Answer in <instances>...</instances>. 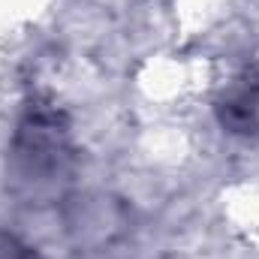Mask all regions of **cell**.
Returning <instances> with one entry per match:
<instances>
[{"mask_svg": "<svg viewBox=\"0 0 259 259\" xmlns=\"http://www.w3.org/2000/svg\"><path fill=\"white\" fill-rule=\"evenodd\" d=\"M69 238L84 250H100L124 238L130 229V208L112 193L72 196L64 211Z\"/></svg>", "mask_w": 259, "mask_h": 259, "instance_id": "7a4b0ae2", "label": "cell"}, {"mask_svg": "<svg viewBox=\"0 0 259 259\" xmlns=\"http://www.w3.org/2000/svg\"><path fill=\"white\" fill-rule=\"evenodd\" d=\"M78 163L72 124L52 100H30L9 142V184L27 205H46L66 196Z\"/></svg>", "mask_w": 259, "mask_h": 259, "instance_id": "6da1fadb", "label": "cell"}, {"mask_svg": "<svg viewBox=\"0 0 259 259\" xmlns=\"http://www.w3.org/2000/svg\"><path fill=\"white\" fill-rule=\"evenodd\" d=\"M220 127L232 136L256 139L259 136V69H244L238 78H232L217 103H214Z\"/></svg>", "mask_w": 259, "mask_h": 259, "instance_id": "3957f363", "label": "cell"}, {"mask_svg": "<svg viewBox=\"0 0 259 259\" xmlns=\"http://www.w3.org/2000/svg\"><path fill=\"white\" fill-rule=\"evenodd\" d=\"M0 259H36V253L9 229H0Z\"/></svg>", "mask_w": 259, "mask_h": 259, "instance_id": "277c9868", "label": "cell"}]
</instances>
